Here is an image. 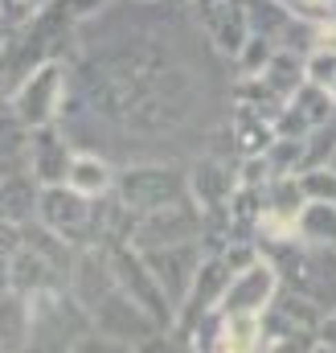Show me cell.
<instances>
[{"instance_id":"cell-2","label":"cell","mask_w":336,"mask_h":353,"mask_svg":"<svg viewBox=\"0 0 336 353\" xmlns=\"http://www.w3.org/2000/svg\"><path fill=\"white\" fill-rule=\"evenodd\" d=\"M62 99H66V66L50 58V62L33 66L21 79V87L12 90V107L8 111H12V119L21 128L37 132V128H50L62 115Z\"/></svg>"},{"instance_id":"cell-18","label":"cell","mask_w":336,"mask_h":353,"mask_svg":"<svg viewBox=\"0 0 336 353\" xmlns=\"http://www.w3.org/2000/svg\"><path fill=\"white\" fill-rule=\"evenodd\" d=\"M328 165H333V169H336V148H333V157H328Z\"/></svg>"},{"instance_id":"cell-3","label":"cell","mask_w":336,"mask_h":353,"mask_svg":"<svg viewBox=\"0 0 336 353\" xmlns=\"http://www.w3.org/2000/svg\"><path fill=\"white\" fill-rule=\"evenodd\" d=\"M201 234V205L193 197L152 210L136 222L132 230V247L136 251H160V247H176V243H193Z\"/></svg>"},{"instance_id":"cell-14","label":"cell","mask_w":336,"mask_h":353,"mask_svg":"<svg viewBox=\"0 0 336 353\" xmlns=\"http://www.w3.org/2000/svg\"><path fill=\"white\" fill-rule=\"evenodd\" d=\"M70 353H127V350H123V341L111 337V333H86Z\"/></svg>"},{"instance_id":"cell-5","label":"cell","mask_w":336,"mask_h":353,"mask_svg":"<svg viewBox=\"0 0 336 353\" xmlns=\"http://www.w3.org/2000/svg\"><path fill=\"white\" fill-rule=\"evenodd\" d=\"M279 288H283V275L271 259H254V263L238 267L226 296H222V312H254V316H266L279 300Z\"/></svg>"},{"instance_id":"cell-9","label":"cell","mask_w":336,"mask_h":353,"mask_svg":"<svg viewBox=\"0 0 336 353\" xmlns=\"http://www.w3.org/2000/svg\"><path fill=\"white\" fill-rule=\"evenodd\" d=\"M262 350H266L262 316H254V312H222L213 353H262Z\"/></svg>"},{"instance_id":"cell-12","label":"cell","mask_w":336,"mask_h":353,"mask_svg":"<svg viewBox=\"0 0 336 353\" xmlns=\"http://www.w3.org/2000/svg\"><path fill=\"white\" fill-rule=\"evenodd\" d=\"M295 243L336 251V201H304L295 214Z\"/></svg>"},{"instance_id":"cell-6","label":"cell","mask_w":336,"mask_h":353,"mask_svg":"<svg viewBox=\"0 0 336 353\" xmlns=\"http://www.w3.org/2000/svg\"><path fill=\"white\" fill-rule=\"evenodd\" d=\"M336 115V99L328 87H316V83H304L283 107H279V119H275V136H287V140H308L316 128H324Z\"/></svg>"},{"instance_id":"cell-15","label":"cell","mask_w":336,"mask_h":353,"mask_svg":"<svg viewBox=\"0 0 336 353\" xmlns=\"http://www.w3.org/2000/svg\"><path fill=\"white\" fill-rule=\"evenodd\" d=\"M4 4H8V17H12V21H29V17H33L37 8H45L50 0H4Z\"/></svg>"},{"instance_id":"cell-13","label":"cell","mask_w":336,"mask_h":353,"mask_svg":"<svg viewBox=\"0 0 336 353\" xmlns=\"http://www.w3.org/2000/svg\"><path fill=\"white\" fill-rule=\"evenodd\" d=\"M300 176V189L308 201H336V169L333 165H320V169H304Z\"/></svg>"},{"instance_id":"cell-16","label":"cell","mask_w":336,"mask_h":353,"mask_svg":"<svg viewBox=\"0 0 336 353\" xmlns=\"http://www.w3.org/2000/svg\"><path fill=\"white\" fill-rule=\"evenodd\" d=\"M320 345H328V350H336V308L333 312H324V321H320Z\"/></svg>"},{"instance_id":"cell-7","label":"cell","mask_w":336,"mask_h":353,"mask_svg":"<svg viewBox=\"0 0 336 353\" xmlns=\"http://www.w3.org/2000/svg\"><path fill=\"white\" fill-rule=\"evenodd\" d=\"M201 21L209 29V41L230 58H238L242 46L251 41V17L242 0H201Z\"/></svg>"},{"instance_id":"cell-11","label":"cell","mask_w":336,"mask_h":353,"mask_svg":"<svg viewBox=\"0 0 336 353\" xmlns=\"http://www.w3.org/2000/svg\"><path fill=\"white\" fill-rule=\"evenodd\" d=\"M66 185L78 189L90 201H98V197H107V193L115 189V173H111V165H107L98 152H74L70 173H66Z\"/></svg>"},{"instance_id":"cell-4","label":"cell","mask_w":336,"mask_h":353,"mask_svg":"<svg viewBox=\"0 0 336 353\" xmlns=\"http://www.w3.org/2000/svg\"><path fill=\"white\" fill-rule=\"evenodd\" d=\"M37 218H41V226L54 239L78 243V234H86L90 222H94V201L83 197L78 189H70L66 181L62 185H41V193H37Z\"/></svg>"},{"instance_id":"cell-17","label":"cell","mask_w":336,"mask_h":353,"mask_svg":"<svg viewBox=\"0 0 336 353\" xmlns=\"http://www.w3.org/2000/svg\"><path fill=\"white\" fill-rule=\"evenodd\" d=\"M136 353H168V345H165V341H160V337H156V333H152V341L144 337V345H140V350H136Z\"/></svg>"},{"instance_id":"cell-10","label":"cell","mask_w":336,"mask_h":353,"mask_svg":"<svg viewBox=\"0 0 336 353\" xmlns=\"http://www.w3.org/2000/svg\"><path fill=\"white\" fill-rule=\"evenodd\" d=\"M238 193V176L230 173L226 165H197V173H189V197L201 205V210H222L230 197Z\"/></svg>"},{"instance_id":"cell-8","label":"cell","mask_w":336,"mask_h":353,"mask_svg":"<svg viewBox=\"0 0 336 353\" xmlns=\"http://www.w3.org/2000/svg\"><path fill=\"white\" fill-rule=\"evenodd\" d=\"M70 161H74V152L54 132V123L33 132V140H29V173L37 176L41 185H62L66 173H70Z\"/></svg>"},{"instance_id":"cell-1","label":"cell","mask_w":336,"mask_h":353,"mask_svg":"<svg viewBox=\"0 0 336 353\" xmlns=\"http://www.w3.org/2000/svg\"><path fill=\"white\" fill-rule=\"evenodd\" d=\"M115 197L127 214L144 218L152 210H165L189 197V173L172 165H132L115 176Z\"/></svg>"}]
</instances>
